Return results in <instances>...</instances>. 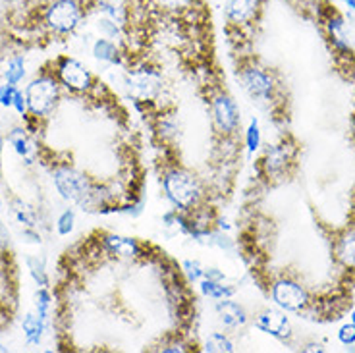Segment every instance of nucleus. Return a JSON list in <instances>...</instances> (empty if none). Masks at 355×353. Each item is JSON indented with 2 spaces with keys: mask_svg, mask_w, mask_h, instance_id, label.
<instances>
[{
  "mask_svg": "<svg viewBox=\"0 0 355 353\" xmlns=\"http://www.w3.org/2000/svg\"><path fill=\"white\" fill-rule=\"evenodd\" d=\"M56 76H58V81L62 85L70 91L85 93L93 87L91 71L87 70L85 64L76 60V58H70V56L60 58L58 68H56Z\"/></svg>",
  "mask_w": 355,
  "mask_h": 353,
  "instance_id": "6e6552de",
  "label": "nucleus"
},
{
  "mask_svg": "<svg viewBox=\"0 0 355 353\" xmlns=\"http://www.w3.org/2000/svg\"><path fill=\"white\" fill-rule=\"evenodd\" d=\"M261 8H263V0H226L224 16L230 23V27L240 31L242 27L255 23Z\"/></svg>",
  "mask_w": 355,
  "mask_h": 353,
  "instance_id": "9d476101",
  "label": "nucleus"
},
{
  "mask_svg": "<svg viewBox=\"0 0 355 353\" xmlns=\"http://www.w3.org/2000/svg\"><path fill=\"white\" fill-rule=\"evenodd\" d=\"M338 340L344 343V345H352V343H355V324H344V326L340 328V332H338Z\"/></svg>",
  "mask_w": 355,
  "mask_h": 353,
  "instance_id": "c756f323",
  "label": "nucleus"
},
{
  "mask_svg": "<svg viewBox=\"0 0 355 353\" xmlns=\"http://www.w3.org/2000/svg\"><path fill=\"white\" fill-rule=\"evenodd\" d=\"M97 30L101 31L106 39H116V37L120 35V23L116 20H112V18H108V16H101V18L97 20Z\"/></svg>",
  "mask_w": 355,
  "mask_h": 353,
  "instance_id": "393cba45",
  "label": "nucleus"
},
{
  "mask_svg": "<svg viewBox=\"0 0 355 353\" xmlns=\"http://www.w3.org/2000/svg\"><path fill=\"white\" fill-rule=\"evenodd\" d=\"M6 243H8V236H6V230H4L2 224H0V251L6 247Z\"/></svg>",
  "mask_w": 355,
  "mask_h": 353,
  "instance_id": "f704fd0d",
  "label": "nucleus"
},
{
  "mask_svg": "<svg viewBox=\"0 0 355 353\" xmlns=\"http://www.w3.org/2000/svg\"><path fill=\"white\" fill-rule=\"evenodd\" d=\"M93 56L106 64H120V49L112 39H97L93 43Z\"/></svg>",
  "mask_w": 355,
  "mask_h": 353,
  "instance_id": "a211bd4d",
  "label": "nucleus"
},
{
  "mask_svg": "<svg viewBox=\"0 0 355 353\" xmlns=\"http://www.w3.org/2000/svg\"><path fill=\"white\" fill-rule=\"evenodd\" d=\"M240 80L244 83L245 91L249 93V97L257 101L259 104L263 102H273L274 91H276V83L271 71L255 64V62H247L240 70Z\"/></svg>",
  "mask_w": 355,
  "mask_h": 353,
  "instance_id": "39448f33",
  "label": "nucleus"
},
{
  "mask_svg": "<svg viewBox=\"0 0 355 353\" xmlns=\"http://www.w3.org/2000/svg\"><path fill=\"white\" fill-rule=\"evenodd\" d=\"M352 323L355 324V311H354V313H352Z\"/></svg>",
  "mask_w": 355,
  "mask_h": 353,
  "instance_id": "ea45409f",
  "label": "nucleus"
},
{
  "mask_svg": "<svg viewBox=\"0 0 355 353\" xmlns=\"http://www.w3.org/2000/svg\"><path fill=\"white\" fill-rule=\"evenodd\" d=\"M2 145H4V139L0 137V155H2Z\"/></svg>",
  "mask_w": 355,
  "mask_h": 353,
  "instance_id": "4c0bfd02",
  "label": "nucleus"
},
{
  "mask_svg": "<svg viewBox=\"0 0 355 353\" xmlns=\"http://www.w3.org/2000/svg\"><path fill=\"white\" fill-rule=\"evenodd\" d=\"M294 157V149L290 145H273L271 149H266L263 157V168L268 176H274V174H280V172L286 170V166L290 164Z\"/></svg>",
  "mask_w": 355,
  "mask_h": 353,
  "instance_id": "4468645a",
  "label": "nucleus"
},
{
  "mask_svg": "<svg viewBox=\"0 0 355 353\" xmlns=\"http://www.w3.org/2000/svg\"><path fill=\"white\" fill-rule=\"evenodd\" d=\"M211 114L216 131L224 137H233L240 130V109L228 93L218 91L211 97Z\"/></svg>",
  "mask_w": 355,
  "mask_h": 353,
  "instance_id": "423d86ee",
  "label": "nucleus"
},
{
  "mask_svg": "<svg viewBox=\"0 0 355 353\" xmlns=\"http://www.w3.org/2000/svg\"><path fill=\"white\" fill-rule=\"evenodd\" d=\"M345 4H347V6H350V8H352V10L355 12V0H344Z\"/></svg>",
  "mask_w": 355,
  "mask_h": 353,
  "instance_id": "e433bc0d",
  "label": "nucleus"
},
{
  "mask_svg": "<svg viewBox=\"0 0 355 353\" xmlns=\"http://www.w3.org/2000/svg\"><path fill=\"white\" fill-rule=\"evenodd\" d=\"M0 205H2V201H0Z\"/></svg>",
  "mask_w": 355,
  "mask_h": 353,
  "instance_id": "a19ab883",
  "label": "nucleus"
},
{
  "mask_svg": "<svg viewBox=\"0 0 355 353\" xmlns=\"http://www.w3.org/2000/svg\"><path fill=\"white\" fill-rule=\"evenodd\" d=\"M334 253L338 262L350 269V271H355V230H345L338 240H336Z\"/></svg>",
  "mask_w": 355,
  "mask_h": 353,
  "instance_id": "2eb2a0df",
  "label": "nucleus"
},
{
  "mask_svg": "<svg viewBox=\"0 0 355 353\" xmlns=\"http://www.w3.org/2000/svg\"><path fill=\"white\" fill-rule=\"evenodd\" d=\"M163 190L166 193V199L176 207V211H195L203 199V190L199 180L192 172L183 170L180 166H170L164 170Z\"/></svg>",
  "mask_w": 355,
  "mask_h": 353,
  "instance_id": "f257e3e1",
  "label": "nucleus"
},
{
  "mask_svg": "<svg viewBox=\"0 0 355 353\" xmlns=\"http://www.w3.org/2000/svg\"><path fill=\"white\" fill-rule=\"evenodd\" d=\"M203 278H209V280H218V282H224V274L218 271V269H205Z\"/></svg>",
  "mask_w": 355,
  "mask_h": 353,
  "instance_id": "72a5a7b5",
  "label": "nucleus"
},
{
  "mask_svg": "<svg viewBox=\"0 0 355 353\" xmlns=\"http://www.w3.org/2000/svg\"><path fill=\"white\" fill-rule=\"evenodd\" d=\"M216 315H218L220 323L226 328H232V330L242 328V326L247 324V313H245V309L240 303L232 301L230 297L218 299V303H216Z\"/></svg>",
  "mask_w": 355,
  "mask_h": 353,
  "instance_id": "ddd939ff",
  "label": "nucleus"
},
{
  "mask_svg": "<svg viewBox=\"0 0 355 353\" xmlns=\"http://www.w3.org/2000/svg\"><path fill=\"white\" fill-rule=\"evenodd\" d=\"M209 238H211V243L216 245V247H220V249H226V251H230L233 247V242L222 232H211L209 234Z\"/></svg>",
  "mask_w": 355,
  "mask_h": 353,
  "instance_id": "c85d7f7f",
  "label": "nucleus"
},
{
  "mask_svg": "<svg viewBox=\"0 0 355 353\" xmlns=\"http://www.w3.org/2000/svg\"><path fill=\"white\" fill-rule=\"evenodd\" d=\"M52 178H54V185L62 195V199L82 205V207L91 205L95 185L89 182V178L85 174L71 168V166H58L52 172Z\"/></svg>",
  "mask_w": 355,
  "mask_h": 353,
  "instance_id": "7ed1b4c3",
  "label": "nucleus"
},
{
  "mask_svg": "<svg viewBox=\"0 0 355 353\" xmlns=\"http://www.w3.org/2000/svg\"><path fill=\"white\" fill-rule=\"evenodd\" d=\"M102 247L108 255L120 257V259H137L141 255V243L128 236L120 234H104L102 236Z\"/></svg>",
  "mask_w": 355,
  "mask_h": 353,
  "instance_id": "f8f14e48",
  "label": "nucleus"
},
{
  "mask_svg": "<svg viewBox=\"0 0 355 353\" xmlns=\"http://www.w3.org/2000/svg\"><path fill=\"white\" fill-rule=\"evenodd\" d=\"M21 328H23L27 343L39 345L43 340V334H45V328H47V321L41 319L37 313H27L23 323H21Z\"/></svg>",
  "mask_w": 355,
  "mask_h": 353,
  "instance_id": "f3484780",
  "label": "nucleus"
},
{
  "mask_svg": "<svg viewBox=\"0 0 355 353\" xmlns=\"http://www.w3.org/2000/svg\"><path fill=\"white\" fill-rule=\"evenodd\" d=\"M128 87L137 101H152L163 89V78L152 68H139L128 76Z\"/></svg>",
  "mask_w": 355,
  "mask_h": 353,
  "instance_id": "1a4fd4ad",
  "label": "nucleus"
},
{
  "mask_svg": "<svg viewBox=\"0 0 355 353\" xmlns=\"http://www.w3.org/2000/svg\"><path fill=\"white\" fill-rule=\"evenodd\" d=\"M205 352L211 353H232L236 352L233 342L222 332H213L205 340Z\"/></svg>",
  "mask_w": 355,
  "mask_h": 353,
  "instance_id": "aec40b11",
  "label": "nucleus"
},
{
  "mask_svg": "<svg viewBox=\"0 0 355 353\" xmlns=\"http://www.w3.org/2000/svg\"><path fill=\"white\" fill-rule=\"evenodd\" d=\"M14 211H16V218H18L21 224H25V226H35V218H33V214H30V209H27L25 205L14 209Z\"/></svg>",
  "mask_w": 355,
  "mask_h": 353,
  "instance_id": "2f4dec72",
  "label": "nucleus"
},
{
  "mask_svg": "<svg viewBox=\"0 0 355 353\" xmlns=\"http://www.w3.org/2000/svg\"><path fill=\"white\" fill-rule=\"evenodd\" d=\"M16 91H18V89H16V85H12V83L2 85V87H0V104H2V106H12Z\"/></svg>",
  "mask_w": 355,
  "mask_h": 353,
  "instance_id": "7c9ffc66",
  "label": "nucleus"
},
{
  "mask_svg": "<svg viewBox=\"0 0 355 353\" xmlns=\"http://www.w3.org/2000/svg\"><path fill=\"white\" fill-rule=\"evenodd\" d=\"M305 352H314V345H311V348H305ZM317 352H323V348H321V345H317Z\"/></svg>",
  "mask_w": 355,
  "mask_h": 353,
  "instance_id": "c9c22d12",
  "label": "nucleus"
},
{
  "mask_svg": "<svg viewBox=\"0 0 355 353\" xmlns=\"http://www.w3.org/2000/svg\"><path fill=\"white\" fill-rule=\"evenodd\" d=\"M25 76V58L23 56H14L8 66H6V81L12 85H18Z\"/></svg>",
  "mask_w": 355,
  "mask_h": 353,
  "instance_id": "4be33fe9",
  "label": "nucleus"
},
{
  "mask_svg": "<svg viewBox=\"0 0 355 353\" xmlns=\"http://www.w3.org/2000/svg\"><path fill=\"white\" fill-rule=\"evenodd\" d=\"M85 8L82 0H52L43 12L45 25L56 35H70L80 27Z\"/></svg>",
  "mask_w": 355,
  "mask_h": 353,
  "instance_id": "f03ea898",
  "label": "nucleus"
},
{
  "mask_svg": "<svg viewBox=\"0 0 355 353\" xmlns=\"http://www.w3.org/2000/svg\"><path fill=\"white\" fill-rule=\"evenodd\" d=\"M35 313L41 319L49 321V313H51V293L47 288H41L37 295H35Z\"/></svg>",
  "mask_w": 355,
  "mask_h": 353,
  "instance_id": "b1692460",
  "label": "nucleus"
},
{
  "mask_svg": "<svg viewBox=\"0 0 355 353\" xmlns=\"http://www.w3.org/2000/svg\"><path fill=\"white\" fill-rule=\"evenodd\" d=\"M183 274L190 282H201L205 276V269L199 261H183Z\"/></svg>",
  "mask_w": 355,
  "mask_h": 353,
  "instance_id": "bb28decb",
  "label": "nucleus"
},
{
  "mask_svg": "<svg viewBox=\"0 0 355 353\" xmlns=\"http://www.w3.org/2000/svg\"><path fill=\"white\" fill-rule=\"evenodd\" d=\"M27 269H30L33 280L39 284L41 288H47V286H49V278H47V271H45V261H43V259L30 257V259H27Z\"/></svg>",
  "mask_w": 355,
  "mask_h": 353,
  "instance_id": "5701e85b",
  "label": "nucleus"
},
{
  "mask_svg": "<svg viewBox=\"0 0 355 353\" xmlns=\"http://www.w3.org/2000/svg\"><path fill=\"white\" fill-rule=\"evenodd\" d=\"M199 288H201V293H203L205 297H211V299H226V297H232L236 290H233L232 286H226L224 282H218V280H209V278H203L201 284H199Z\"/></svg>",
  "mask_w": 355,
  "mask_h": 353,
  "instance_id": "6ab92c4d",
  "label": "nucleus"
},
{
  "mask_svg": "<svg viewBox=\"0 0 355 353\" xmlns=\"http://www.w3.org/2000/svg\"><path fill=\"white\" fill-rule=\"evenodd\" d=\"M12 106L16 109V112H18V114H25V111H27V101H25L23 93L16 91V95H14V102H12Z\"/></svg>",
  "mask_w": 355,
  "mask_h": 353,
  "instance_id": "473e14b6",
  "label": "nucleus"
},
{
  "mask_svg": "<svg viewBox=\"0 0 355 353\" xmlns=\"http://www.w3.org/2000/svg\"><path fill=\"white\" fill-rule=\"evenodd\" d=\"M152 8L161 12L168 18H180L187 14L193 8H197V0H147Z\"/></svg>",
  "mask_w": 355,
  "mask_h": 353,
  "instance_id": "dca6fc26",
  "label": "nucleus"
},
{
  "mask_svg": "<svg viewBox=\"0 0 355 353\" xmlns=\"http://www.w3.org/2000/svg\"><path fill=\"white\" fill-rule=\"evenodd\" d=\"M10 143L14 145V149L16 152L23 157L25 161L31 162V152H33V145H31L30 137H27V133L25 130H14L10 133Z\"/></svg>",
  "mask_w": 355,
  "mask_h": 353,
  "instance_id": "412c9836",
  "label": "nucleus"
},
{
  "mask_svg": "<svg viewBox=\"0 0 355 353\" xmlns=\"http://www.w3.org/2000/svg\"><path fill=\"white\" fill-rule=\"evenodd\" d=\"M73 224H76V212L68 209L60 214V218L56 223V230L60 236H68L73 230Z\"/></svg>",
  "mask_w": 355,
  "mask_h": 353,
  "instance_id": "cd10ccee",
  "label": "nucleus"
},
{
  "mask_svg": "<svg viewBox=\"0 0 355 353\" xmlns=\"http://www.w3.org/2000/svg\"><path fill=\"white\" fill-rule=\"evenodd\" d=\"M255 328L261 332L273 336L276 340H288L292 336V326L284 313L274 311V309H266L263 313L255 317Z\"/></svg>",
  "mask_w": 355,
  "mask_h": 353,
  "instance_id": "9b49d317",
  "label": "nucleus"
},
{
  "mask_svg": "<svg viewBox=\"0 0 355 353\" xmlns=\"http://www.w3.org/2000/svg\"><path fill=\"white\" fill-rule=\"evenodd\" d=\"M271 295H273V301L288 313H299L311 305L307 290L292 278L274 280L271 286Z\"/></svg>",
  "mask_w": 355,
  "mask_h": 353,
  "instance_id": "0eeeda50",
  "label": "nucleus"
},
{
  "mask_svg": "<svg viewBox=\"0 0 355 353\" xmlns=\"http://www.w3.org/2000/svg\"><path fill=\"white\" fill-rule=\"evenodd\" d=\"M60 97V85L56 78L51 76H41L33 80L25 89V101H27V111L33 116H47L54 109V104Z\"/></svg>",
  "mask_w": 355,
  "mask_h": 353,
  "instance_id": "20e7f679",
  "label": "nucleus"
},
{
  "mask_svg": "<svg viewBox=\"0 0 355 353\" xmlns=\"http://www.w3.org/2000/svg\"><path fill=\"white\" fill-rule=\"evenodd\" d=\"M245 143H247V149L249 152H255L261 147V131H259V122L251 120L249 128L245 131Z\"/></svg>",
  "mask_w": 355,
  "mask_h": 353,
  "instance_id": "a878e982",
  "label": "nucleus"
},
{
  "mask_svg": "<svg viewBox=\"0 0 355 353\" xmlns=\"http://www.w3.org/2000/svg\"><path fill=\"white\" fill-rule=\"evenodd\" d=\"M0 352H6V348H4L2 343H0Z\"/></svg>",
  "mask_w": 355,
  "mask_h": 353,
  "instance_id": "58836bf2",
  "label": "nucleus"
}]
</instances>
